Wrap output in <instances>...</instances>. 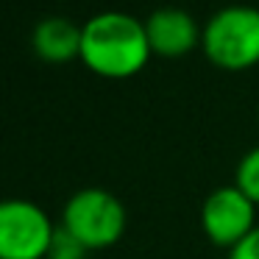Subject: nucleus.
Returning a JSON list of instances; mask_svg holds the SVG:
<instances>
[{
  "label": "nucleus",
  "instance_id": "obj_1",
  "mask_svg": "<svg viewBox=\"0 0 259 259\" xmlns=\"http://www.w3.org/2000/svg\"><path fill=\"white\" fill-rule=\"evenodd\" d=\"M145 23L125 12H101L81 25V62L101 78H131L151 62Z\"/></svg>",
  "mask_w": 259,
  "mask_h": 259
},
{
  "label": "nucleus",
  "instance_id": "obj_2",
  "mask_svg": "<svg viewBox=\"0 0 259 259\" xmlns=\"http://www.w3.org/2000/svg\"><path fill=\"white\" fill-rule=\"evenodd\" d=\"M206 59L220 70H248L259 64V9L223 6L206 20L201 34Z\"/></svg>",
  "mask_w": 259,
  "mask_h": 259
},
{
  "label": "nucleus",
  "instance_id": "obj_3",
  "mask_svg": "<svg viewBox=\"0 0 259 259\" xmlns=\"http://www.w3.org/2000/svg\"><path fill=\"white\" fill-rule=\"evenodd\" d=\"M62 229L84 251H103L120 242L125 231V206L117 195L101 187L78 190L62 212Z\"/></svg>",
  "mask_w": 259,
  "mask_h": 259
},
{
  "label": "nucleus",
  "instance_id": "obj_4",
  "mask_svg": "<svg viewBox=\"0 0 259 259\" xmlns=\"http://www.w3.org/2000/svg\"><path fill=\"white\" fill-rule=\"evenodd\" d=\"M56 229L51 214L34 201H0V259H48Z\"/></svg>",
  "mask_w": 259,
  "mask_h": 259
},
{
  "label": "nucleus",
  "instance_id": "obj_5",
  "mask_svg": "<svg viewBox=\"0 0 259 259\" xmlns=\"http://www.w3.org/2000/svg\"><path fill=\"white\" fill-rule=\"evenodd\" d=\"M201 229L218 248H234L256 229V203L237 187H218L201 206Z\"/></svg>",
  "mask_w": 259,
  "mask_h": 259
},
{
  "label": "nucleus",
  "instance_id": "obj_6",
  "mask_svg": "<svg viewBox=\"0 0 259 259\" xmlns=\"http://www.w3.org/2000/svg\"><path fill=\"white\" fill-rule=\"evenodd\" d=\"M145 34H148V45H151L153 56L181 59L201 45L203 28L184 9L164 6V9L151 12V17L145 20Z\"/></svg>",
  "mask_w": 259,
  "mask_h": 259
},
{
  "label": "nucleus",
  "instance_id": "obj_7",
  "mask_svg": "<svg viewBox=\"0 0 259 259\" xmlns=\"http://www.w3.org/2000/svg\"><path fill=\"white\" fill-rule=\"evenodd\" d=\"M34 53L48 64H67L81 59V25L67 17H48L31 34Z\"/></svg>",
  "mask_w": 259,
  "mask_h": 259
},
{
  "label": "nucleus",
  "instance_id": "obj_8",
  "mask_svg": "<svg viewBox=\"0 0 259 259\" xmlns=\"http://www.w3.org/2000/svg\"><path fill=\"white\" fill-rule=\"evenodd\" d=\"M234 187L259 206V148L248 151L245 156L240 159L237 173H234Z\"/></svg>",
  "mask_w": 259,
  "mask_h": 259
},
{
  "label": "nucleus",
  "instance_id": "obj_9",
  "mask_svg": "<svg viewBox=\"0 0 259 259\" xmlns=\"http://www.w3.org/2000/svg\"><path fill=\"white\" fill-rule=\"evenodd\" d=\"M229 259H259V226L240 242L229 251Z\"/></svg>",
  "mask_w": 259,
  "mask_h": 259
},
{
  "label": "nucleus",
  "instance_id": "obj_10",
  "mask_svg": "<svg viewBox=\"0 0 259 259\" xmlns=\"http://www.w3.org/2000/svg\"><path fill=\"white\" fill-rule=\"evenodd\" d=\"M48 259H70V256H48Z\"/></svg>",
  "mask_w": 259,
  "mask_h": 259
}]
</instances>
